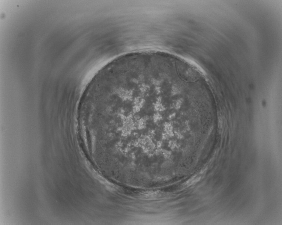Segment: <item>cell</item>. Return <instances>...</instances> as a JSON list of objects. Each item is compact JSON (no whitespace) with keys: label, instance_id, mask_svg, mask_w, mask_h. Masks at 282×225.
Instances as JSON below:
<instances>
[{"label":"cell","instance_id":"cell-1","mask_svg":"<svg viewBox=\"0 0 282 225\" xmlns=\"http://www.w3.org/2000/svg\"><path fill=\"white\" fill-rule=\"evenodd\" d=\"M202 173L198 174L196 175L195 176L191 179H189L188 182H186L184 184L185 187H188L191 186L194 184L196 183L197 182H199L202 177Z\"/></svg>","mask_w":282,"mask_h":225}]
</instances>
